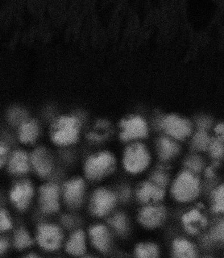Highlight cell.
<instances>
[{
	"label": "cell",
	"instance_id": "cell-7",
	"mask_svg": "<svg viewBox=\"0 0 224 258\" xmlns=\"http://www.w3.org/2000/svg\"><path fill=\"white\" fill-rule=\"evenodd\" d=\"M62 238L61 229L53 224H43L37 228V242L45 250H57L60 247Z\"/></svg>",
	"mask_w": 224,
	"mask_h": 258
},
{
	"label": "cell",
	"instance_id": "cell-31",
	"mask_svg": "<svg viewBox=\"0 0 224 258\" xmlns=\"http://www.w3.org/2000/svg\"><path fill=\"white\" fill-rule=\"evenodd\" d=\"M9 118L12 123H19L23 121L26 118V114L24 111L20 110H14L11 111Z\"/></svg>",
	"mask_w": 224,
	"mask_h": 258
},
{
	"label": "cell",
	"instance_id": "cell-17",
	"mask_svg": "<svg viewBox=\"0 0 224 258\" xmlns=\"http://www.w3.org/2000/svg\"><path fill=\"white\" fill-rule=\"evenodd\" d=\"M66 251L73 256H82L86 251L85 233L82 230L74 231L66 245Z\"/></svg>",
	"mask_w": 224,
	"mask_h": 258
},
{
	"label": "cell",
	"instance_id": "cell-32",
	"mask_svg": "<svg viewBox=\"0 0 224 258\" xmlns=\"http://www.w3.org/2000/svg\"><path fill=\"white\" fill-rule=\"evenodd\" d=\"M211 237L215 241L221 242L223 240V222L217 224L211 231Z\"/></svg>",
	"mask_w": 224,
	"mask_h": 258
},
{
	"label": "cell",
	"instance_id": "cell-23",
	"mask_svg": "<svg viewBox=\"0 0 224 258\" xmlns=\"http://www.w3.org/2000/svg\"><path fill=\"white\" fill-rule=\"evenodd\" d=\"M109 225L119 235H124L128 230V223L126 216L123 213H118L109 220Z\"/></svg>",
	"mask_w": 224,
	"mask_h": 258
},
{
	"label": "cell",
	"instance_id": "cell-37",
	"mask_svg": "<svg viewBox=\"0 0 224 258\" xmlns=\"http://www.w3.org/2000/svg\"><path fill=\"white\" fill-rule=\"evenodd\" d=\"M215 132H216L218 134H222L223 133V124H219L216 128H215Z\"/></svg>",
	"mask_w": 224,
	"mask_h": 258
},
{
	"label": "cell",
	"instance_id": "cell-24",
	"mask_svg": "<svg viewBox=\"0 0 224 258\" xmlns=\"http://www.w3.org/2000/svg\"><path fill=\"white\" fill-rule=\"evenodd\" d=\"M211 208L215 213L221 214L224 211V187L219 185L215 189L211 195Z\"/></svg>",
	"mask_w": 224,
	"mask_h": 258
},
{
	"label": "cell",
	"instance_id": "cell-15",
	"mask_svg": "<svg viewBox=\"0 0 224 258\" xmlns=\"http://www.w3.org/2000/svg\"><path fill=\"white\" fill-rule=\"evenodd\" d=\"M163 126L169 135L178 140L184 139L190 134L189 123L176 116H169L165 119Z\"/></svg>",
	"mask_w": 224,
	"mask_h": 258
},
{
	"label": "cell",
	"instance_id": "cell-12",
	"mask_svg": "<svg viewBox=\"0 0 224 258\" xmlns=\"http://www.w3.org/2000/svg\"><path fill=\"white\" fill-rule=\"evenodd\" d=\"M165 195L164 188L151 181L142 183L136 190V198L143 204L155 203L162 201Z\"/></svg>",
	"mask_w": 224,
	"mask_h": 258
},
{
	"label": "cell",
	"instance_id": "cell-38",
	"mask_svg": "<svg viewBox=\"0 0 224 258\" xmlns=\"http://www.w3.org/2000/svg\"><path fill=\"white\" fill-rule=\"evenodd\" d=\"M97 126L98 127H107V126H108V123H107L106 122L102 121V122H99L97 124Z\"/></svg>",
	"mask_w": 224,
	"mask_h": 258
},
{
	"label": "cell",
	"instance_id": "cell-27",
	"mask_svg": "<svg viewBox=\"0 0 224 258\" xmlns=\"http://www.w3.org/2000/svg\"><path fill=\"white\" fill-rule=\"evenodd\" d=\"M185 166L186 169L197 174L201 172L204 168V161L200 156H193L186 160Z\"/></svg>",
	"mask_w": 224,
	"mask_h": 258
},
{
	"label": "cell",
	"instance_id": "cell-11",
	"mask_svg": "<svg viewBox=\"0 0 224 258\" xmlns=\"http://www.w3.org/2000/svg\"><path fill=\"white\" fill-rule=\"evenodd\" d=\"M89 236L93 247L102 253L110 251L112 244L110 232L106 226L97 224L90 228Z\"/></svg>",
	"mask_w": 224,
	"mask_h": 258
},
{
	"label": "cell",
	"instance_id": "cell-3",
	"mask_svg": "<svg viewBox=\"0 0 224 258\" xmlns=\"http://www.w3.org/2000/svg\"><path fill=\"white\" fill-rule=\"evenodd\" d=\"M150 160L146 148L142 144L135 143L126 149L123 164L127 172L136 174L145 171L150 164Z\"/></svg>",
	"mask_w": 224,
	"mask_h": 258
},
{
	"label": "cell",
	"instance_id": "cell-20",
	"mask_svg": "<svg viewBox=\"0 0 224 258\" xmlns=\"http://www.w3.org/2000/svg\"><path fill=\"white\" fill-rule=\"evenodd\" d=\"M14 243L15 247L19 250H23L32 246L33 240L26 230L20 228L15 232Z\"/></svg>",
	"mask_w": 224,
	"mask_h": 258
},
{
	"label": "cell",
	"instance_id": "cell-2",
	"mask_svg": "<svg viewBox=\"0 0 224 258\" xmlns=\"http://www.w3.org/2000/svg\"><path fill=\"white\" fill-rule=\"evenodd\" d=\"M116 161L108 152H102L89 158L84 166V173L88 180L97 181L113 173Z\"/></svg>",
	"mask_w": 224,
	"mask_h": 258
},
{
	"label": "cell",
	"instance_id": "cell-30",
	"mask_svg": "<svg viewBox=\"0 0 224 258\" xmlns=\"http://www.w3.org/2000/svg\"><path fill=\"white\" fill-rule=\"evenodd\" d=\"M12 227L11 220L7 212L0 210V232L9 230Z\"/></svg>",
	"mask_w": 224,
	"mask_h": 258
},
{
	"label": "cell",
	"instance_id": "cell-39",
	"mask_svg": "<svg viewBox=\"0 0 224 258\" xmlns=\"http://www.w3.org/2000/svg\"><path fill=\"white\" fill-rule=\"evenodd\" d=\"M206 175L207 177H212V176H213V172L212 169H207L206 170Z\"/></svg>",
	"mask_w": 224,
	"mask_h": 258
},
{
	"label": "cell",
	"instance_id": "cell-18",
	"mask_svg": "<svg viewBox=\"0 0 224 258\" xmlns=\"http://www.w3.org/2000/svg\"><path fill=\"white\" fill-rule=\"evenodd\" d=\"M30 169L27 154L22 151L16 152L12 156L8 164V169L14 174H23L28 172Z\"/></svg>",
	"mask_w": 224,
	"mask_h": 258
},
{
	"label": "cell",
	"instance_id": "cell-35",
	"mask_svg": "<svg viewBox=\"0 0 224 258\" xmlns=\"http://www.w3.org/2000/svg\"><path fill=\"white\" fill-rule=\"evenodd\" d=\"M198 124L201 128H208L211 125V121L209 119L203 118L199 120Z\"/></svg>",
	"mask_w": 224,
	"mask_h": 258
},
{
	"label": "cell",
	"instance_id": "cell-19",
	"mask_svg": "<svg viewBox=\"0 0 224 258\" xmlns=\"http://www.w3.org/2000/svg\"><path fill=\"white\" fill-rule=\"evenodd\" d=\"M134 255L139 258H155L160 256V249L152 242L141 243L136 245Z\"/></svg>",
	"mask_w": 224,
	"mask_h": 258
},
{
	"label": "cell",
	"instance_id": "cell-13",
	"mask_svg": "<svg viewBox=\"0 0 224 258\" xmlns=\"http://www.w3.org/2000/svg\"><path fill=\"white\" fill-rule=\"evenodd\" d=\"M31 163L35 172L43 178L47 177L51 174L53 168L52 158L44 148H39L32 153Z\"/></svg>",
	"mask_w": 224,
	"mask_h": 258
},
{
	"label": "cell",
	"instance_id": "cell-28",
	"mask_svg": "<svg viewBox=\"0 0 224 258\" xmlns=\"http://www.w3.org/2000/svg\"><path fill=\"white\" fill-rule=\"evenodd\" d=\"M223 137H219L216 140H211L209 146L211 156L214 159H219L223 154Z\"/></svg>",
	"mask_w": 224,
	"mask_h": 258
},
{
	"label": "cell",
	"instance_id": "cell-33",
	"mask_svg": "<svg viewBox=\"0 0 224 258\" xmlns=\"http://www.w3.org/2000/svg\"><path fill=\"white\" fill-rule=\"evenodd\" d=\"M8 154V148L6 144L0 143V168L5 164Z\"/></svg>",
	"mask_w": 224,
	"mask_h": 258
},
{
	"label": "cell",
	"instance_id": "cell-22",
	"mask_svg": "<svg viewBox=\"0 0 224 258\" xmlns=\"http://www.w3.org/2000/svg\"><path fill=\"white\" fill-rule=\"evenodd\" d=\"M38 128L34 122L24 123L20 131V139L24 143L34 142L36 139Z\"/></svg>",
	"mask_w": 224,
	"mask_h": 258
},
{
	"label": "cell",
	"instance_id": "cell-4",
	"mask_svg": "<svg viewBox=\"0 0 224 258\" xmlns=\"http://www.w3.org/2000/svg\"><path fill=\"white\" fill-rule=\"evenodd\" d=\"M167 217V211L164 206L150 205L144 206L139 210L138 220L144 228L153 230L162 226Z\"/></svg>",
	"mask_w": 224,
	"mask_h": 258
},
{
	"label": "cell",
	"instance_id": "cell-6",
	"mask_svg": "<svg viewBox=\"0 0 224 258\" xmlns=\"http://www.w3.org/2000/svg\"><path fill=\"white\" fill-rule=\"evenodd\" d=\"M117 198L108 189L101 188L95 191L90 201V211L97 217H103L114 209Z\"/></svg>",
	"mask_w": 224,
	"mask_h": 258
},
{
	"label": "cell",
	"instance_id": "cell-5",
	"mask_svg": "<svg viewBox=\"0 0 224 258\" xmlns=\"http://www.w3.org/2000/svg\"><path fill=\"white\" fill-rule=\"evenodd\" d=\"M78 122L75 118H61L56 123L52 133V140L62 145H69L76 142L78 138Z\"/></svg>",
	"mask_w": 224,
	"mask_h": 258
},
{
	"label": "cell",
	"instance_id": "cell-36",
	"mask_svg": "<svg viewBox=\"0 0 224 258\" xmlns=\"http://www.w3.org/2000/svg\"><path fill=\"white\" fill-rule=\"evenodd\" d=\"M8 245H9V243H8L7 240L0 238V255L3 254L7 251Z\"/></svg>",
	"mask_w": 224,
	"mask_h": 258
},
{
	"label": "cell",
	"instance_id": "cell-10",
	"mask_svg": "<svg viewBox=\"0 0 224 258\" xmlns=\"http://www.w3.org/2000/svg\"><path fill=\"white\" fill-rule=\"evenodd\" d=\"M34 193V188L30 182L20 181L11 189V201L16 209L20 211H24L30 206Z\"/></svg>",
	"mask_w": 224,
	"mask_h": 258
},
{
	"label": "cell",
	"instance_id": "cell-1",
	"mask_svg": "<svg viewBox=\"0 0 224 258\" xmlns=\"http://www.w3.org/2000/svg\"><path fill=\"white\" fill-rule=\"evenodd\" d=\"M201 192V184L196 173L185 169L178 174L171 186V194L177 202L189 203Z\"/></svg>",
	"mask_w": 224,
	"mask_h": 258
},
{
	"label": "cell",
	"instance_id": "cell-9",
	"mask_svg": "<svg viewBox=\"0 0 224 258\" xmlns=\"http://www.w3.org/2000/svg\"><path fill=\"white\" fill-rule=\"evenodd\" d=\"M40 207L44 213H55L60 209V189L55 184L41 186L39 190Z\"/></svg>",
	"mask_w": 224,
	"mask_h": 258
},
{
	"label": "cell",
	"instance_id": "cell-16",
	"mask_svg": "<svg viewBox=\"0 0 224 258\" xmlns=\"http://www.w3.org/2000/svg\"><path fill=\"white\" fill-rule=\"evenodd\" d=\"M172 255L176 258H194L198 256V251L196 245L190 241L177 238L172 243Z\"/></svg>",
	"mask_w": 224,
	"mask_h": 258
},
{
	"label": "cell",
	"instance_id": "cell-8",
	"mask_svg": "<svg viewBox=\"0 0 224 258\" xmlns=\"http://www.w3.org/2000/svg\"><path fill=\"white\" fill-rule=\"evenodd\" d=\"M64 198L68 206L72 209L80 207L84 201L85 184L81 178H74L66 182L64 186Z\"/></svg>",
	"mask_w": 224,
	"mask_h": 258
},
{
	"label": "cell",
	"instance_id": "cell-29",
	"mask_svg": "<svg viewBox=\"0 0 224 258\" xmlns=\"http://www.w3.org/2000/svg\"><path fill=\"white\" fill-rule=\"evenodd\" d=\"M151 181L165 189L169 182V179L167 174L163 172L157 171L153 173L151 176Z\"/></svg>",
	"mask_w": 224,
	"mask_h": 258
},
{
	"label": "cell",
	"instance_id": "cell-21",
	"mask_svg": "<svg viewBox=\"0 0 224 258\" xmlns=\"http://www.w3.org/2000/svg\"><path fill=\"white\" fill-rule=\"evenodd\" d=\"M179 151V147L173 141L167 138L160 141V157L163 161L172 159Z\"/></svg>",
	"mask_w": 224,
	"mask_h": 258
},
{
	"label": "cell",
	"instance_id": "cell-34",
	"mask_svg": "<svg viewBox=\"0 0 224 258\" xmlns=\"http://www.w3.org/2000/svg\"><path fill=\"white\" fill-rule=\"evenodd\" d=\"M184 228L185 229V231L190 235H196L198 234V229L197 227L192 226V224H187V225H184Z\"/></svg>",
	"mask_w": 224,
	"mask_h": 258
},
{
	"label": "cell",
	"instance_id": "cell-14",
	"mask_svg": "<svg viewBox=\"0 0 224 258\" xmlns=\"http://www.w3.org/2000/svg\"><path fill=\"white\" fill-rule=\"evenodd\" d=\"M121 126L123 128V131L120 135V137L124 141L143 138L147 135L146 124L139 118L123 121Z\"/></svg>",
	"mask_w": 224,
	"mask_h": 258
},
{
	"label": "cell",
	"instance_id": "cell-26",
	"mask_svg": "<svg viewBox=\"0 0 224 258\" xmlns=\"http://www.w3.org/2000/svg\"><path fill=\"white\" fill-rule=\"evenodd\" d=\"M211 140L204 131H201L195 135L192 148L196 151H205L208 148Z\"/></svg>",
	"mask_w": 224,
	"mask_h": 258
},
{
	"label": "cell",
	"instance_id": "cell-25",
	"mask_svg": "<svg viewBox=\"0 0 224 258\" xmlns=\"http://www.w3.org/2000/svg\"><path fill=\"white\" fill-rule=\"evenodd\" d=\"M182 222L184 225L200 222L203 227L206 226L207 223V219L197 209L191 210L182 216Z\"/></svg>",
	"mask_w": 224,
	"mask_h": 258
}]
</instances>
